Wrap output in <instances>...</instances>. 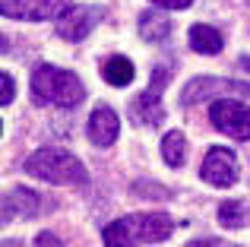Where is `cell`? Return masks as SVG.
<instances>
[{
  "instance_id": "9c48e42d",
  "label": "cell",
  "mask_w": 250,
  "mask_h": 247,
  "mask_svg": "<svg viewBox=\"0 0 250 247\" xmlns=\"http://www.w3.org/2000/svg\"><path fill=\"white\" fill-rule=\"evenodd\" d=\"M98 19H102V10H98V6H92V3L70 6V10L63 13L61 25H57V32H61L63 41H83V38L98 25Z\"/></svg>"
},
{
  "instance_id": "5b68a950",
  "label": "cell",
  "mask_w": 250,
  "mask_h": 247,
  "mask_svg": "<svg viewBox=\"0 0 250 247\" xmlns=\"http://www.w3.org/2000/svg\"><path fill=\"white\" fill-rule=\"evenodd\" d=\"M73 0H0L3 16L10 19H25V22H44V19H57L70 10Z\"/></svg>"
},
{
  "instance_id": "8fae6325",
  "label": "cell",
  "mask_w": 250,
  "mask_h": 247,
  "mask_svg": "<svg viewBox=\"0 0 250 247\" xmlns=\"http://www.w3.org/2000/svg\"><path fill=\"white\" fill-rule=\"evenodd\" d=\"M42 209V197L29 187H16L3 197V222H13V219H32Z\"/></svg>"
},
{
  "instance_id": "30bf717a",
  "label": "cell",
  "mask_w": 250,
  "mask_h": 247,
  "mask_svg": "<svg viewBox=\"0 0 250 247\" xmlns=\"http://www.w3.org/2000/svg\"><path fill=\"white\" fill-rule=\"evenodd\" d=\"M117 133H121V121H117L114 108L98 105L89 118V140L95 143V146H111V143L117 140Z\"/></svg>"
},
{
  "instance_id": "6da1fadb",
  "label": "cell",
  "mask_w": 250,
  "mask_h": 247,
  "mask_svg": "<svg viewBox=\"0 0 250 247\" xmlns=\"http://www.w3.org/2000/svg\"><path fill=\"white\" fill-rule=\"evenodd\" d=\"M32 99L38 105H57V108H76L85 99L83 82L70 70H61L54 63H35L32 67Z\"/></svg>"
},
{
  "instance_id": "4fadbf2b",
  "label": "cell",
  "mask_w": 250,
  "mask_h": 247,
  "mask_svg": "<svg viewBox=\"0 0 250 247\" xmlns=\"http://www.w3.org/2000/svg\"><path fill=\"white\" fill-rule=\"evenodd\" d=\"M102 73H104V82H108V86L121 89V86H130V82H133L136 70H133V63H130V57H108Z\"/></svg>"
},
{
  "instance_id": "9a60e30c",
  "label": "cell",
  "mask_w": 250,
  "mask_h": 247,
  "mask_svg": "<svg viewBox=\"0 0 250 247\" xmlns=\"http://www.w3.org/2000/svg\"><path fill=\"white\" fill-rule=\"evenodd\" d=\"M162 155H165V162L171 168H181L184 159H187V140H184L181 130H171L165 133V140H162Z\"/></svg>"
},
{
  "instance_id": "5bb4252c",
  "label": "cell",
  "mask_w": 250,
  "mask_h": 247,
  "mask_svg": "<svg viewBox=\"0 0 250 247\" xmlns=\"http://www.w3.org/2000/svg\"><path fill=\"white\" fill-rule=\"evenodd\" d=\"M140 32H143V38H146V41H165V38L171 35V22L162 16V13L146 10L140 16Z\"/></svg>"
},
{
  "instance_id": "ac0fdd59",
  "label": "cell",
  "mask_w": 250,
  "mask_h": 247,
  "mask_svg": "<svg viewBox=\"0 0 250 247\" xmlns=\"http://www.w3.org/2000/svg\"><path fill=\"white\" fill-rule=\"evenodd\" d=\"M13 95H16V82H13L10 73H3V76H0V105L6 108L13 102Z\"/></svg>"
},
{
  "instance_id": "e0dca14e",
  "label": "cell",
  "mask_w": 250,
  "mask_h": 247,
  "mask_svg": "<svg viewBox=\"0 0 250 247\" xmlns=\"http://www.w3.org/2000/svg\"><path fill=\"white\" fill-rule=\"evenodd\" d=\"M219 222L225 225V228H241V225L247 222V206L238 203V200H228V203L219 206Z\"/></svg>"
},
{
  "instance_id": "ffe728a7",
  "label": "cell",
  "mask_w": 250,
  "mask_h": 247,
  "mask_svg": "<svg viewBox=\"0 0 250 247\" xmlns=\"http://www.w3.org/2000/svg\"><path fill=\"white\" fill-rule=\"evenodd\" d=\"M149 3H155V6H165V10H187L193 0H149Z\"/></svg>"
},
{
  "instance_id": "7c38bea8",
  "label": "cell",
  "mask_w": 250,
  "mask_h": 247,
  "mask_svg": "<svg viewBox=\"0 0 250 247\" xmlns=\"http://www.w3.org/2000/svg\"><path fill=\"white\" fill-rule=\"evenodd\" d=\"M190 48L200 54H219L225 48V38L212 25H190Z\"/></svg>"
},
{
  "instance_id": "7a4b0ae2",
  "label": "cell",
  "mask_w": 250,
  "mask_h": 247,
  "mask_svg": "<svg viewBox=\"0 0 250 247\" xmlns=\"http://www.w3.org/2000/svg\"><path fill=\"white\" fill-rule=\"evenodd\" d=\"M25 171L38 181H48V184H89V171L83 168V162L57 146L32 152L25 159Z\"/></svg>"
},
{
  "instance_id": "8992f818",
  "label": "cell",
  "mask_w": 250,
  "mask_h": 247,
  "mask_svg": "<svg viewBox=\"0 0 250 247\" xmlns=\"http://www.w3.org/2000/svg\"><path fill=\"white\" fill-rule=\"evenodd\" d=\"M250 95V82H234V80H215V76H196L187 82V89L181 92L184 105H200V102L219 99V95Z\"/></svg>"
},
{
  "instance_id": "277c9868",
  "label": "cell",
  "mask_w": 250,
  "mask_h": 247,
  "mask_svg": "<svg viewBox=\"0 0 250 247\" xmlns=\"http://www.w3.org/2000/svg\"><path fill=\"white\" fill-rule=\"evenodd\" d=\"M168 86V70H152V82L149 89L133 102V118L136 124H146V127H159L165 121V108H162V92Z\"/></svg>"
},
{
  "instance_id": "ba28073f",
  "label": "cell",
  "mask_w": 250,
  "mask_h": 247,
  "mask_svg": "<svg viewBox=\"0 0 250 247\" xmlns=\"http://www.w3.org/2000/svg\"><path fill=\"white\" fill-rule=\"evenodd\" d=\"M124 222L130 225V231L140 244H159L174 231V222L168 212H136V216H127Z\"/></svg>"
},
{
  "instance_id": "52a82bcc",
  "label": "cell",
  "mask_w": 250,
  "mask_h": 247,
  "mask_svg": "<svg viewBox=\"0 0 250 247\" xmlns=\"http://www.w3.org/2000/svg\"><path fill=\"white\" fill-rule=\"evenodd\" d=\"M238 155L231 152V149H209L206 159H203V181L212 187H231L234 181H238Z\"/></svg>"
},
{
  "instance_id": "2e32d148",
  "label": "cell",
  "mask_w": 250,
  "mask_h": 247,
  "mask_svg": "<svg viewBox=\"0 0 250 247\" xmlns=\"http://www.w3.org/2000/svg\"><path fill=\"white\" fill-rule=\"evenodd\" d=\"M102 238H104V247H136V244H140L124 219H121V222H111L108 228H104Z\"/></svg>"
},
{
  "instance_id": "3957f363",
  "label": "cell",
  "mask_w": 250,
  "mask_h": 247,
  "mask_svg": "<svg viewBox=\"0 0 250 247\" xmlns=\"http://www.w3.org/2000/svg\"><path fill=\"white\" fill-rule=\"evenodd\" d=\"M209 121L228 133L231 140H250V108L244 102H234V99H215L209 105Z\"/></svg>"
},
{
  "instance_id": "d6986e66",
  "label": "cell",
  "mask_w": 250,
  "mask_h": 247,
  "mask_svg": "<svg viewBox=\"0 0 250 247\" xmlns=\"http://www.w3.org/2000/svg\"><path fill=\"white\" fill-rule=\"evenodd\" d=\"M35 247H63V241L54 235V231H42V235L35 238Z\"/></svg>"
}]
</instances>
